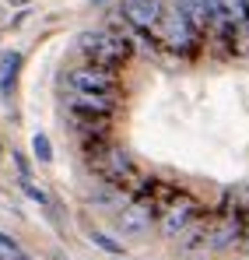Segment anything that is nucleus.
<instances>
[{
  "label": "nucleus",
  "instance_id": "1",
  "mask_svg": "<svg viewBox=\"0 0 249 260\" xmlns=\"http://www.w3.org/2000/svg\"><path fill=\"white\" fill-rule=\"evenodd\" d=\"M81 53L88 56L91 67H102V71H120L126 60L133 56V39L126 32H116V28H98V32H84L81 39Z\"/></svg>",
  "mask_w": 249,
  "mask_h": 260
},
{
  "label": "nucleus",
  "instance_id": "2",
  "mask_svg": "<svg viewBox=\"0 0 249 260\" xmlns=\"http://www.w3.org/2000/svg\"><path fill=\"white\" fill-rule=\"evenodd\" d=\"M88 166H91V173L98 176L102 183H109V186H116V190H123L126 183L140 173V169L133 166L130 151L120 148V144H113V141H109L98 155H91V158H88Z\"/></svg>",
  "mask_w": 249,
  "mask_h": 260
},
{
  "label": "nucleus",
  "instance_id": "3",
  "mask_svg": "<svg viewBox=\"0 0 249 260\" xmlns=\"http://www.w3.org/2000/svg\"><path fill=\"white\" fill-rule=\"evenodd\" d=\"M155 36H158L162 49L175 53V56H197L200 46H204V39L193 32V25H190L179 11H165V18H162V25L155 28Z\"/></svg>",
  "mask_w": 249,
  "mask_h": 260
},
{
  "label": "nucleus",
  "instance_id": "4",
  "mask_svg": "<svg viewBox=\"0 0 249 260\" xmlns=\"http://www.w3.org/2000/svg\"><path fill=\"white\" fill-rule=\"evenodd\" d=\"M200 211H204V204H200L193 193H186V190H183V193L168 204L165 211L158 215V232H162L165 239H179V236H183V232L197 221V215H200Z\"/></svg>",
  "mask_w": 249,
  "mask_h": 260
},
{
  "label": "nucleus",
  "instance_id": "5",
  "mask_svg": "<svg viewBox=\"0 0 249 260\" xmlns=\"http://www.w3.org/2000/svg\"><path fill=\"white\" fill-rule=\"evenodd\" d=\"M70 88L74 91H84V95H109V99H116V88H120V81H116V74L113 71H102V67H78V71H70Z\"/></svg>",
  "mask_w": 249,
  "mask_h": 260
},
{
  "label": "nucleus",
  "instance_id": "6",
  "mask_svg": "<svg viewBox=\"0 0 249 260\" xmlns=\"http://www.w3.org/2000/svg\"><path fill=\"white\" fill-rule=\"evenodd\" d=\"M151 221H158V215H155L151 204L130 201V204H123V211L116 215V229H120L123 236H130V239H140V236L151 229Z\"/></svg>",
  "mask_w": 249,
  "mask_h": 260
},
{
  "label": "nucleus",
  "instance_id": "7",
  "mask_svg": "<svg viewBox=\"0 0 249 260\" xmlns=\"http://www.w3.org/2000/svg\"><path fill=\"white\" fill-rule=\"evenodd\" d=\"M120 11H123L126 21H130L133 28H140V32H155V28L162 25V18H165L162 0H126Z\"/></svg>",
  "mask_w": 249,
  "mask_h": 260
},
{
  "label": "nucleus",
  "instance_id": "8",
  "mask_svg": "<svg viewBox=\"0 0 249 260\" xmlns=\"http://www.w3.org/2000/svg\"><path fill=\"white\" fill-rule=\"evenodd\" d=\"M210 229H214V211H200L197 215V221L179 236V250L183 253H197V250H207V243H210Z\"/></svg>",
  "mask_w": 249,
  "mask_h": 260
},
{
  "label": "nucleus",
  "instance_id": "9",
  "mask_svg": "<svg viewBox=\"0 0 249 260\" xmlns=\"http://www.w3.org/2000/svg\"><path fill=\"white\" fill-rule=\"evenodd\" d=\"M70 109H74V116L109 120V116H113V109H116V99H109V95H84V91H74Z\"/></svg>",
  "mask_w": 249,
  "mask_h": 260
},
{
  "label": "nucleus",
  "instance_id": "10",
  "mask_svg": "<svg viewBox=\"0 0 249 260\" xmlns=\"http://www.w3.org/2000/svg\"><path fill=\"white\" fill-rule=\"evenodd\" d=\"M175 11L193 25V32H197L200 39H207V32H210V11H207V4H204V0H175Z\"/></svg>",
  "mask_w": 249,
  "mask_h": 260
},
{
  "label": "nucleus",
  "instance_id": "11",
  "mask_svg": "<svg viewBox=\"0 0 249 260\" xmlns=\"http://www.w3.org/2000/svg\"><path fill=\"white\" fill-rule=\"evenodd\" d=\"M18 71H21V53H4V60H0V91L14 88Z\"/></svg>",
  "mask_w": 249,
  "mask_h": 260
},
{
  "label": "nucleus",
  "instance_id": "12",
  "mask_svg": "<svg viewBox=\"0 0 249 260\" xmlns=\"http://www.w3.org/2000/svg\"><path fill=\"white\" fill-rule=\"evenodd\" d=\"M91 243H95V246H102V250H105V253H113V257H120V253H123V246H120L116 239H109L105 232H91Z\"/></svg>",
  "mask_w": 249,
  "mask_h": 260
},
{
  "label": "nucleus",
  "instance_id": "13",
  "mask_svg": "<svg viewBox=\"0 0 249 260\" xmlns=\"http://www.w3.org/2000/svg\"><path fill=\"white\" fill-rule=\"evenodd\" d=\"M32 151H35L39 162H49V158H53V148H49V137H46V134H35V137H32Z\"/></svg>",
  "mask_w": 249,
  "mask_h": 260
},
{
  "label": "nucleus",
  "instance_id": "14",
  "mask_svg": "<svg viewBox=\"0 0 249 260\" xmlns=\"http://www.w3.org/2000/svg\"><path fill=\"white\" fill-rule=\"evenodd\" d=\"M14 166H18V173H21V179H28V162H25L21 155H14Z\"/></svg>",
  "mask_w": 249,
  "mask_h": 260
},
{
  "label": "nucleus",
  "instance_id": "15",
  "mask_svg": "<svg viewBox=\"0 0 249 260\" xmlns=\"http://www.w3.org/2000/svg\"><path fill=\"white\" fill-rule=\"evenodd\" d=\"M242 250L249 253V218H246V232H242Z\"/></svg>",
  "mask_w": 249,
  "mask_h": 260
},
{
  "label": "nucleus",
  "instance_id": "16",
  "mask_svg": "<svg viewBox=\"0 0 249 260\" xmlns=\"http://www.w3.org/2000/svg\"><path fill=\"white\" fill-rule=\"evenodd\" d=\"M242 21L249 25V0H242Z\"/></svg>",
  "mask_w": 249,
  "mask_h": 260
},
{
  "label": "nucleus",
  "instance_id": "17",
  "mask_svg": "<svg viewBox=\"0 0 249 260\" xmlns=\"http://www.w3.org/2000/svg\"><path fill=\"white\" fill-rule=\"evenodd\" d=\"M95 4H105V0H95Z\"/></svg>",
  "mask_w": 249,
  "mask_h": 260
},
{
  "label": "nucleus",
  "instance_id": "18",
  "mask_svg": "<svg viewBox=\"0 0 249 260\" xmlns=\"http://www.w3.org/2000/svg\"><path fill=\"white\" fill-rule=\"evenodd\" d=\"M0 155H4V148H0Z\"/></svg>",
  "mask_w": 249,
  "mask_h": 260
},
{
  "label": "nucleus",
  "instance_id": "19",
  "mask_svg": "<svg viewBox=\"0 0 249 260\" xmlns=\"http://www.w3.org/2000/svg\"><path fill=\"white\" fill-rule=\"evenodd\" d=\"M116 260H120V257H116Z\"/></svg>",
  "mask_w": 249,
  "mask_h": 260
}]
</instances>
